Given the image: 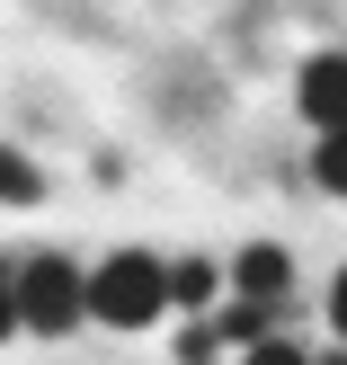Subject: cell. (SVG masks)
<instances>
[{
	"instance_id": "cell-1",
	"label": "cell",
	"mask_w": 347,
	"mask_h": 365,
	"mask_svg": "<svg viewBox=\"0 0 347 365\" xmlns=\"http://www.w3.org/2000/svg\"><path fill=\"white\" fill-rule=\"evenodd\" d=\"M160 312H170V259L116 250V259L89 267V321L98 330H152Z\"/></svg>"
},
{
	"instance_id": "cell-2",
	"label": "cell",
	"mask_w": 347,
	"mask_h": 365,
	"mask_svg": "<svg viewBox=\"0 0 347 365\" xmlns=\"http://www.w3.org/2000/svg\"><path fill=\"white\" fill-rule=\"evenodd\" d=\"M18 312H27L36 339H63L71 321H89V267H71L63 250H36L18 267Z\"/></svg>"
},
{
	"instance_id": "cell-3",
	"label": "cell",
	"mask_w": 347,
	"mask_h": 365,
	"mask_svg": "<svg viewBox=\"0 0 347 365\" xmlns=\"http://www.w3.org/2000/svg\"><path fill=\"white\" fill-rule=\"evenodd\" d=\"M294 107L330 134V125H347V53H312V63L294 71Z\"/></svg>"
},
{
	"instance_id": "cell-4",
	"label": "cell",
	"mask_w": 347,
	"mask_h": 365,
	"mask_svg": "<svg viewBox=\"0 0 347 365\" xmlns=\"http://www.w3.org/2000/svg\"><path fill=\"white\" fill-rule=\"evenodd\" d=\"M232 294H294V259H285V241H249L232 250Z\"/></svg>"
},
{
	"instance_id": "cell-5",
	"label": "cell",
	"mask_w": 347,
	"mask_h": 365,
	"mask_svg": "<svg viewBox=\"0 0 347 365\" xmlns=\"http://www.w3.org/2000/svg\"><path fill=\"white\" fill-rule=\"evenodd\" d=\"M276 321H285V303L276 294H241L214 330H223V348H259V339H276Z\"/></svg>"
},
{
	"instance_id": "cell-6",
	"label": "cell",
	"mask_w": 347,
	"mask_h": 365,
	"mask_svg": "<svg viewBox=\"0 0 347 365\" xmlns=\"http://www.w3.org/2000/svg\"><path fill=\"white\" fill-rule=\"evenodd\" d=\"M214 285H223V267L214 259H170V303H187V312H205Z\"/></svg>"
},
{
	"instance_id": "cell-7",
	"label": "cell",
	"mask_w": 347,
	"mask_h": 365,
	"mask_svg": "<svg viewBox=\"0 0 347 365\" xmlns=\"http://www.w3.org/2000/svg\"><path fill=\"white\" fill-rule=\"evenodd\" d=\"M45 196V178H36L27 152H0V205H36Z\"/></svg>"
},
{
	"instance_id": "cell-8",
	"label": "cell",
	"mask_w": 347,
	"mask_h": 365,
	"mask_svg": "<svg viewBox=\"0 0 347 365\" xmlns=\"http://www.w3.org/2000/svg\"><path fill=\"white\" fill-rule=\"evenodd\" d=\"M312 178L330 196H347V125H330V134H321V152H312Z\"/></svg>"
},
{
	"instance_id": "cell-9",
	"label": "cell",
	"mask_w": 347,
	"mask_h": 365,
	"mask_svg": "<svg viewBox=\"0 0 347 365\" xmlns=\"http://www.w3.org/2000/svg\"><path fill=\"white\" fill-rule=\"evenodd\" d=\"M18 267H27V259H0V339L27 330V312H18Z\"/></svg>"
},
{
	"instance_id": "cell-10",
	"label": "cell",
	"mask_w": 347,
	"mask_h": 365,
	"mask_svg": "<svg viewBox=\"0 0 347 365\" xmlns=\"http://www.w3.org/2000/svg\"><path fill=\"white\" fill-rule=\"evenodd\" d=\"M214 348H223V330H214V321H187V330H178V356H187V365L214 356Z\"/></svg>"
},
{
	"instance_id": "cell-11",
	"label": "cell",
	"mask_w": 347,
	"mask_h": 365,
	"mask_svg": "<svg viewBox=\"0 0 347 365\" xmlns=\"http://www.w3.org/2000/svg\"><path fill=\"white\" fill-rule=\"evenodd\" d=\"M330 330L347 339V267H338V277H330Z\"/></svg>"
}]
</instances>
